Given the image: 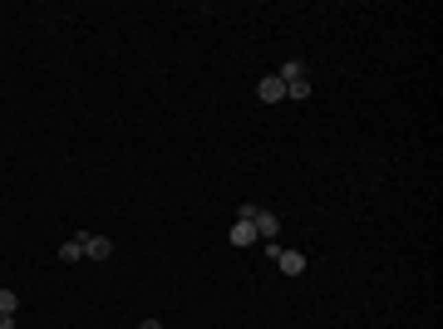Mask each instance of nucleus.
<instances>
[{"label":"nucleus","mask_w":443,"mask_h":329,"mask_svg":"<svg viewBox=\"0 0 443 329\" xmlns=\"http://www.w3.org/2000/svg\"><path fill=\"white\" fill-rule=\"evenodd\" d=\"M0 329H15V315H0Z\"/></svg>","instance_id":"obj_10"},{"label":"nucleus","mask_w":443,"mask_h":329,"mask_svg":"<svg viewBox=\"0 0 443 329\" xmlns=\"http://www.w3.org/2000/svg\"><path fill=\"white\" fill-rule=\"evenodd\" d=\"M138 329H163V324H158V319H143V324H138Z\"/></svg>","instance_id":"obj_11"},{"label":"nucleus","mask_w":443,"mask_h":329,"mask_svg":"<svg viewBox=\"0 0 443 329\" xmlns=\"http://www.w3.org/2000/svg\"><path fill=\"white\" fill-rule=\"evenodd\" d=\"M286 99H310V79H295V84H286Z\"/></svg>","instance_id":"obj_8"},{"label":"nucleus","mask_w":443,"mask_h":329,"mask_svg":"<svg viewBox=\"0 0 443 329\" xmlns=\"http://www.w3.org/2000/svg\"><path fill=\"white\" fill-rule=\"evenodd\" d=\"M251 226H256V236H261V241H276V231H281L276 212H261V206H256V217H251Z\"/></svg>","instance_id":"obj_1"},{"label":"nucleus","mask_w":443,"mask_h":329,"mask_svg":"<svg viewBox=\"0 0 443 329\" xmlns=\"http://www.w3.org/2000/svg\"><path fill=\"white\" fill-rule=\"evenodd\" d=\"M256 241H261V236H256V226L236 217V221H231V246H256Z\"/></svg>","instance_id":"obj_4"},{"label":"nucleus","mask_w":443,"mask_h":329,"mask_svg":"<svg viewBox=\"0 0 443 329\" xmlns=\"http://www.w3.org/2000/svg\"><path fill=\"white\" fill-rule=\"evenodd\" d=\"M20 310V295L15 290H0V315H15Z\"/></svg>","instance_id":"obj_9"},{"label":"nucleus","mask_w":443,"mask_h":329,"mask_svg":"<svg viewBox=\"0 0 443 329\" xmlns=\"http://www.w3.org/2000/svg\"><path fill=\"white\" fill-rule=\"evenodd\" d=\"M276 256V265H281V276H301L306 271V256L301 251H271Z\"/></svg>","instance_id":"obj_2"},{"label":"nucleus","mask_w":443,"mask_h":329,"mask_svg":"<svg viewBox=\"0 0 443 329\" xmlns=\"http://www.w3.org/2000/svg\"><path fill=\"white\" fill-rule=\"evenodd\" d=\"M256 99H266V103H276V99H286V84H281L276 74H266V79L256 84Z\"/></svg>","instance_id":"obj_3"},{"label":"nucleus","mask_w":443,"mask_h":329,"mask_svg":"<svg viewBox=\"0 0 443 329\" xmlns=\"http://www.w3.org/2000/svg\"><path fill=\"white\" fill-rule=\"evenodd\" d=\"M276 79H281V84H295V79H306V59H286Z\"/></svg>","instance_id":"obj_7"},{"label":"nucleus","mask_w":443,"mask_h":329,"mask_svg":"<svg viewBox=\"0 0 443 329\" xmlns=\"http://www.w3.org/2000/svg\"><path fill=\"white\" fill-rule=\"evenodd\" d=\"M84 256H89V260H109V256H113V241H109V236H89V241H84Z\"/></svg>","instance_id":"obj_5"},{"label":"nucleus","mask_w":443,"mask_h":329,"mask_svg":"<svg viewBox=\"0 0 443 329\" xmlns=\"http://www.w3.org/2000/svg\"><path fill=\"white\" fill-rule=\"evenodd\" d=\"M84 241H89V231H79V236H69L65 246H59V260H79L84 256Z\"/></svg>","instance_id":"obj_6"}]
</instances>
